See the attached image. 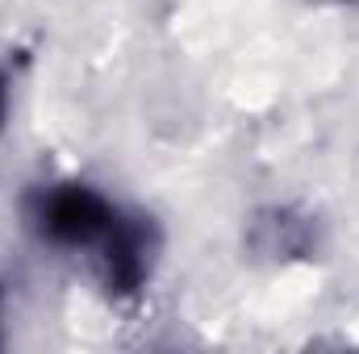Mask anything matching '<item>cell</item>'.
I'll return each mask as SVG.
<instances>
[{"label": "cell", "mask_w": 359, "mask_h": 354, "mask_svg": "<svg viewBox=\"0 0 359 354\" xmlns=\"http://www.w3.org/2000/svg\"><path fill=\"white\" fill-rule=\"evenodd\" d=\"M100 267H104V283L117 296H130L142 288L147 271H151V234L142 221L117 217L113 229L100 238Z\"/></svg>", "instance_id": "7a4b0ae2"}, {"label": "cell", "mask_w": 359, "mask_h": 354, "mask_svg": "<svg viewBox=\"0 0 359 354\" xmlns=\"http://www.w3.org/2000/svg\"><path fill=\"white\" fill-rule=\"evenodd\" d=\"M113 221H117L113 204L88 183H59L55 192L42 196L38 208L42 234L59 246H100Z\"/></svg>", "instance_id": "6da1fadb"}, {"label": "cell", "mask_w": 359, "mask_h": 354, "mask_svg": "<svg viewBox=\"0 0 359 354\" xmlns=\"http://www.w3.org/2000/svg\"><path fill=\"white\" fill-rule=\"evenodd\" d=\"M4 117H8V84L0 76V125H4Z\"/></svg>", "instance_id": "3957f363"}]
</instances>
